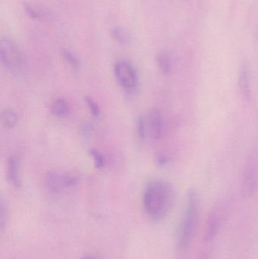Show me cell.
Wrapping results in <instances>:
<instances>
[{"mask_svg": "<svg viewBox=\"0 0 258 259\" xmlns=\"http://www.w3.org/2000/svg\"><path fill=\"white\" fill-rule=\"evenodd\" d=\"M24 9L25 10L26 13L27 14L30 18H33L35 20H42L47 19V15L45 12L39 8H36L33 5L28 4V3H24Z\"/></svg>", "mask_w": 258, "mask_h": 259, "instance_id": "5bb4252c", "label": "cell"}, {"mask_svg": "<svg viewBox=\"0 0 258 259\" xmlns=\"http://www.w3.org/2000/svg\"><path fill=\"white\" fill-rule=\"evenodd\" d=\"M199 222V199L196 190H189L183 217L179 226L177 243L182 249H187L195 237Z\"/></svg>", "mask_w": 258, "mask_h": 259, "instance_id": "7a4b0ae2", "label": "cell"}, {"mask_svg": "<svg viewBox=\"0 0 258 259\" xmlns=\"http://www.w3.org/2000/svg\"><path fill=\"white\" fill-rule=\"evenodd\" d=\"M77 178L71 174L62 171H50L46 177V185L50 191L60 193L77 185Z\"/></svg>", "mask_w": 258, "mask_h": 259, "instance_id": "52a82bcc", "label": "cell"}, {"mask_svg": "<svg viewBox=\"0 0 258 259\" xmlns=\"http://www.w3.org/2000/svg\"><path fill=\"white\" fill-rule=\"evenodd\" d=\"M238 85L244 99L246 100H251V71L247 64L242 65L239 70Z\"/></svg>", "mask_w": 258, "mask_h": 259, "instance_id": "9c48e42d", "label": "cell"}, {"mask_svg": "<svg viewBox=\"0 0 258 259\" xmlns=\"http://www.w3.org/2000/svg\"><path fill=\"white\" fill-rule=\"evenodd\" d=\"M156 62L159 70L165 75H169L172 71V62L171 57L166 52H161L157 55Z\"/></svg>", "mask_w": 258, "mask_h": 259, "instance_id": "7c38bea8", "label": "cell"}, {"mask_svg": "<svg viewBox=\"0 0 258 259\" xmlns=\"http://www.w3.org/2000/svg\"><path fill=\"white\" fill-rule=\"evenodd\" d=\"M80 259H96L95 258V257L92 256V255H85V256H83V258H81Z\"/></svg>", "mask_w": 258, "mask_h": 259, "instance_id": "7402d4cb", "label": "cell"}, {"mask_svg": "<svg viewBox=\"0 0 258 259\" xmlns=\"http://www.w3.org/2000/svg\"><path fill=\"white\" fill-rule=\"evenodd\" d=\"M86 103L93 116L97 117V118L100 116L101 112H100L99 106H98V104L92 99L86 97Z\"/></svg>", "mask_w": 258, "mask_h": 259, "instance_id": "ac0fdd59", "label": "cell"}, {"mask_svg": "<svg viewBox=\"0 0 258 259\" xmlns=\"http://www.w3.org/2000/svg\"><path fill=\"white\" fill-rule=\"evenodd\" d=\"M257 173L256 158L252 155L247 161L242 176L241 192L245 199H250L255 193L257 185Z\"/></svg>", "mask_w": 258, "mask_h": 259, "instance_id": "8992f818", "label": "cell"}, {"mask_svg": "<svg viewBox=\"0 0 258 259\" xmlns=\"http://www.w3.org/2000/svg\"><path fill=\"white\" fill-rule=\"evenodd\" d=\"M0 58L3 66L11 71L22 70L27 64V58L21 47L9 37L1 39Z\"/></svg>", "mask_w": 258, "mask_h": 259, "instance_id": "3957f363", "label": "cell"}, {"mask_svg": "<svg viewBox=\"0 0 258 259\" xmlns=\"http://www.w3.org/2000/svg\"><path fill=\"white\" fill-rule=\"evenodd\" d=\"M51 111L53 115L59 118H66L71 113V107L69 103L65 99H56L51 103Z\"/></svg>", "mask_w": 258, "mask_h": 259, "instance_id": "8fae6325", "label": "cell"}, {"mask_svg": "<svg viewBox=\"0 0 258 259\" xmlns=\"http://www.w3.org/2000/svg\"><path fill=\"white\" fill-rule=\"evenodd\" d=\"M174 200L175 193L170 183L162 180L151 181L144 190V211L151 220H163L171 211Z\"/></svg>", "mask_w": 258, "mask_h": 259, "instance_id": "6da1fadb", "label": "cell"}, {"mask_svg": "<svg viewBox=\"0 0 258 259\" xmlns=\"http://www.w3.org/2000/svg\"><path fill=\"white\" fill-rule=\"evenodd\" d=\"M158 161H159V164L160 165H165L168 162V158L165 155H162V156L159 157Z\"/></svg>", "mask_w": 258, "mask_h": 259, "instance_id": "ffe728a7", "label": "cell"}, {"mask_svg": "<svg viewBox=\"0 0 258 259\" xmlns=\"http://www.w3.org/2000/svg\"><path fill=\"white\" fill-rule=\"evenodd\" d=\"M147 134L153 140H159L162 137L164 131L163 118L158 109H153L145 118Z\"/></svg>", "mask_w": 258, "mask_h": 259, "instance_id": "ba28073f", "label": "cell"}, {"mask_svg": "<svg viewBox=\"0 0 258 259\" xmlns=\"http://www.w3.org/2000/svg\"><path fill=\"white\" fill-rule=\"evenodd\" d=\"M2 124L7 129H12L18 124V116L12 109H5L2 112Z\"/></svg>", "mask_w": 258, "mask_h": 259, "instance_id": "4fadbf2b", "label": "cell"}, {"mask_svg": "<svg viewBox=\"0 0 258 259\" xmlns=\"http://www.w3.org/2000/svg\"><path fill=\"white\" fill-rule=\"evenodd\" d=\"M115 77L120 86L127 93H134L139 84L137 72L133 65L126 60H121L115 65Z\"/></svg>", "mask_w": 258, "mask_h": 259, "instance_id": "277c9868", "label": "cell"}, {"mask_svg": "<svg viewBox=\"0 0 258 259\" xmlns=\"http://www.w3.org/2000/svg\"><path fill=\"white\" fill-rule=\"evenodd\" d=\"M63 57L65 60L73 68H78L80 67V61L77 59V56L71 53V52L68 51V50H64L63 51Z\"/></svg>", "mask_w": 258, "mask_h": 259, "instance_id": "2e32d148", "label": "cell"}, {"mask_svg": "<svg viewBox=\"0 0 258 259\" xmlns=\"http://www.w3.org/2000/svg\"><path fill=\"white\" fill-rule=\"evenodd\" d=\"M111 35L112 38L121 45H127L130 42V36L121 27H113L111 30Z\"/></svg>", "mask_w": 258, "mask_h": 259, "instance_id": "9a60e30c", "label": "cell"}, {"mask_svg": "<svg viewBox=\"0 0 258 259\" xmlns=\"http://www.w3.org/2000/svg\"><path fill=\"white\" fill-rule=\"evenodd\" d=\"M6 175L12 185L19 187L21 184L19 161L15 156H11L8 159L6 166Z\"/></svg>", "mask_w": 258, "mask_h": 259, "instance_id": "30bf717a", "label": "cell"}, {"mask_svg": "<svg viewBox=\"0 0 258 259\" xmlns=\"http://www.w3.org/2000/svg\"><path fill=\"white\" fill-rule=\"evenodd\" d=\"M136 128H137L138 134L141 138H145L146 137L147 129L146 123H145V118L142 117H139L136 122Z\"/></svg>", "mask_w": 258, "mask_h": 259, "instance_id": "d6986e66", "label": "cell"}, {"mask_svg": "<svg viewBox=\"0 0 258 259\" xmlns=\"http://www.w3.org/2000/svg\"><path fill=\"white\" fill-rule=\"evenodd\" d=\"M89 154L93 159L95 167L98 169L102 168L106 164V160H105L104 156L95 149H91L89 151Z\"/></svg>", "mask_w": 258, "mask_h": 259, "instance_id": "e0dca14e", "label": "cell"}, {"mask_svg": "<svg viewBox=\"0 0 258 259\" xmlns=\"http://www.w3.org/2000/svg\"><path fill=\"white\" fill-rule=\"evenodd\" d=\"M198 259H210V254L207 251H204L198 256Z\"/></svg>", "mask_w": 258, "mask_h": 259, "instance_id": "44dd1931", "label": "cell"}, {"mask_svg": "<svg viewBox=\"0 0 258 259\" xmlns=\"http://www.w3.org/2000/svg\"><path fill=\"white\" fill-rule=\"evenodd\" d=\"M225 221V209L223 205H217L209 214L204 228V241L211 243L218 237Z\"/></svg>", "mask_w": 258, "mask_h": 259, "instance_id": "5b68a950", "label": "cell"}]
</instances>
